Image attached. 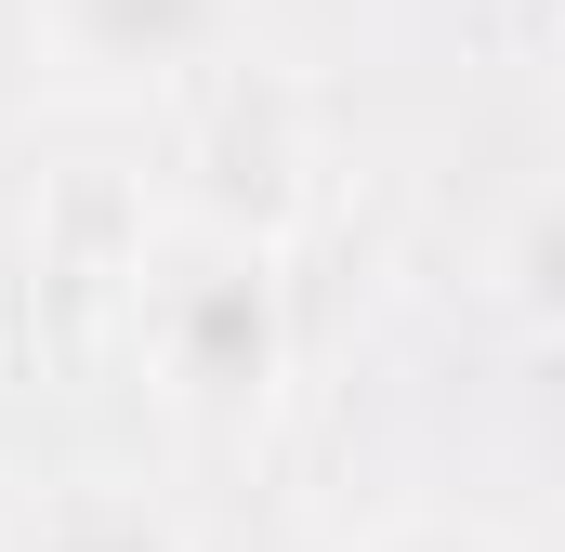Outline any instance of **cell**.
I'll list each match as a JSON object with an SVG mask.
<instances>
[{
	"label": "cell",
	"mask_w": 565,
	"mask_h": 552,
	"mask_svg": "<svg viewBox=\"0 0 565 552\" xmlns=\"http://www.w3.org/2000/svg\"><path fill=\"white\" fill-rule=\"evenodd\" d=\"M26 53L79 106H145L250 66V0H26Z\"/></svg>",
	"instance_id": "7a4b0ae2"
},
{
	"label": "cell",
	"mask_w": 565,
	"mask_h": 552,
	"mask_svg": "<svg viewBox=\"0 0 565 552\" xmlns=\"http://www.w3.org/2000/svg\"><path fill=\"white\" fill-rule=\"evenodd\" d=\"M329 552H540V540L500 527L487 500H382L369 527H342Z\"/></svg>",
	"instance_id": "3957f363"
},
{
	"label": "cell",
	"mask_w": 565,
	"mask_h": 552,
	"mask_svg": "<svg viewBox=\"0 0 565 552\" xmlns=\"http://www.w3.org/2000/svg\"><path fill=\"white\" fill-rule=\"evenodd\" d=\"M26 552H184V540L145 513L132 487H79V500H53V513H40V540H26Z\"/></svg>",
	"instance_id": "277c9868"
},
{
	"label": "cell",
	"mask_w": 565,
	"mask_h": 552,
	"mask_svg": "<svg viewBox=\"0 0 565 552\" xmlns=\"http://www.w3.org/2000/svg\"><path fill=\"white\" fill-rule=\"evenodd\" d=\"M132 355L145 395L198 434H237V421L277 408L289 382V276L277 237H237V224H171L158 251L132 264Z\"/></svg>",
	"instance_id": "6da1fadb"
}]
</instances>
